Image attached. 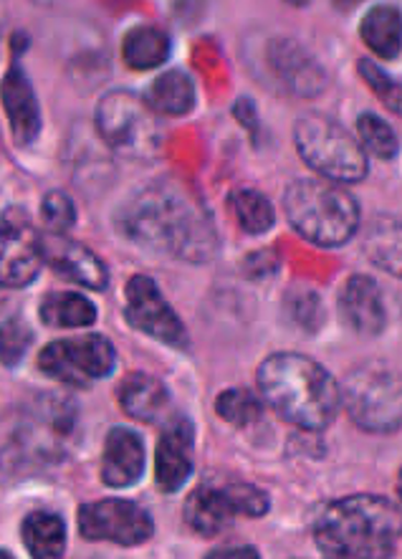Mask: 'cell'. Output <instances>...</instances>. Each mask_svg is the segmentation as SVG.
Masks as SVG:
<instances>
[{
	"label": "cell",
	"instance_id": "cell-1",
	"mask_svg": "<svg viewBox=\"0 0 402 559\" xmlns=\"http://www.w3.org/2000/svg\"><path fill=\"white\" fill-rule=\"evenodd\" d=\"M122 226L134 241L188 261H205L215 249L211 223L173 186H157L137 195L125 207Z\"/></svg>",
	"mask_w": 402,
	"mask_h": 559
},
{
	"label": "cell",
	"instance_id": "cell-2",
	"mask_svg": "<svg viewBox=\"0 0 402 559\" xmlns=\"http://www.w3.org/2000/svg\"><path fill=\"white\" fill-rule=\"evenodd\" d=\"M314 539L327 557H390L402 539V514L388 499L357 493L321 511Z\"/></svg>",
	"mask_w": 402,
	"mask_h": 559
},
{
	"label": "cell",
	"instance_id": "cell-3",
	"mask_svg": "<svg viewBox=\"0 0 402 559\" xmlns=\"http://www.w3.org/2000/svg\"><path fill=\"white\" fill-rule=\"evenodd\" d=\"M259 388L281 418L304 430H321L336 418L342 390L319 362L304 355H273L259 367Z\"/></svg>",
	"mask_w": 402,
	"mask_h": 559
},
{
	"label": "cell",
	"instance_id": "cell-4",
	"mask_svg": "<svg viewBox=\"0 0 402 559\" xmlns=\"http://www.w3.org/2000/svg\"><path fill=\"white\" fill-rule=\"evenodd\" d=\"M292 228L309 243L336 249L359 228V207L347 190L321 180H296L284 195Z\"/></svg>",
	"mask_w": 402,
	"mask_h": 559
},
{
	"label": "cell",
	"instance_id": "cell-5",
	"mask_svg": "<svg viewBox=\"0 0 402 559\" xmlns=\"http://www.w3.org/2000/svg\"><path fill=\"white\" fill-rule=\"evenodd\" d=\"M342 403L350 418L369 433H392L402 426V378L382 362H367L347 374Z\"/></svg>",
	"mask_w": 402,
	"mask_h": 559
},
{
	"label": "cell",
	"instance_id": "cell-6",
	"mask_svg": "<svg viewBox=\"0 0 402 559\" xmlns=\"http://www.w3.org/2000/svg\"><path fill=\"white\" fill-rule=\"evenodd\" d=\"M294 142L304 163L329 180L357 182L367 175L365 150L334 119L321 115L302 117L296 122Z\"/></svg>",
	"mask_w": 402,
	"mask_h": 559
},
{
	"label": "cell",
	"instance_id": "cell-7",
	"mask_svg": "<svg viewBox=\"0 0 402 559\" xmlns=\"http://www.w3.org/2000/svg\"><path fill=\"white\" fill-rule=\"evenodd\" d=\"M96 127L111 150L130 157L157 153L159 140H163L157 111L132 92L107 94L96 109Z\"/></svg>",
	"mask_w": 402,
	"mask_h": 559
},
{
	"label": "cell",
	"instance_id": "cell-8",
	"mask_svg": "<svg viewBox=\"0 0 402 559\" xmlns=\"http://www.w3.org/2000/svg\"><path fill=\"white\" fill-rule=\"evenodd\" d=\"M115 347L102 334H84V337L76 340L51 342L38 355L42 372L71 388H86L94 380L107 378L115 370Z\"/></svg>",
	"mask_w": 402,
	"mask_h": 559
},
{
	"label": "cell",
	"instance_id": "cell-9",
	"mask_svg": "<svg viewBox=\"0 0 402 559\" xmlns=\"http://www.w3.org/2000/svg\"><path fill=\"white\" fill-rule=\"evenodd\" d=\"M152 519L142 507L127 499L92 501L79 509V532L92 542H115L122 547L142 545L152 537Z\"/></svg>",
	"mask_w": 402,
	"mask_h": 559
},
{
	"label": "cell",
	"instance_id": "cell-10",
	"mask_svg": "<svg viewBox=\"0 0 402 559\" xmlns=\"http://www.w3.org/2000/svg\"><path fill=\"white\" fill-rule=\"evenodd\" d=\"M125 317L137 332L150 334L175 349L188 347V332L175 309L150 276H132L125 292Z\"/></svg>",
	"mask_w": 402,
	"mask_h": 559
},
{
	"label": "cell",
	"instance_id": "cell-11",
	"mask_svg": "<svg viewBox=\"0 0 402 559\" xmlns=\"http://www.w3.org/2000/svg\"><path fill=\"white\" fill-rule=\"evenodd\" d=\"M44 263V241L28 221L0 226V286H28Z\"/></svg>",
	"mask_w": 402,
	"mask_h": 559
},
{
	"label": "cell",
	"instance_id": "cell-12",
	"mask_svg": "<svg viewBox=\"0 0 402 559\" xmlns=\"http://www.w3.org/2000/svg\"><path fill=\"white\" fill-rule=\"evenodd\" d=\"M44 259L51 263L56 274L69 278V282L86 286V289H94V292L107 289L109 284L107 266H104L99 255L82 243L67 241V238L54 234V238H48L44 243Z\"/></svg>",
	"mask_w": 402,
	"mask_h": 559
},
{
	"label": "cell",
	"instance_id": "cell-13",
	"mask_svg": "<svg viewBox=\"0 0 402 559\" xmlns=\"http://www.w3.org/2000/svg\"><path fill=\"white\" fill-rule=\"evenodd\" d=\"M192 426L190 420L175 418L165 433L159 436L157 456H155V476L159 491L175 493L182 489L192 474Z\"/></svg>",
	"mask_w": 402,
	"mask_h": 559
},
{
	"label": "cell",
	"instance_id": "cell-14",
	"mask_svg": "<svg viewBox=\"0 0 402 559\" xmlns=\"http://www.w3.org/2000/svg\"><path fill=\"white\" fill-rule=\"evenodd\" d=\"M0 102L11 122L13 140L19 145H31L42 132V109H38L36 94L31 90L26 74L13 67L0 82Z\"/></svg>",
	"mask_w": 402,
	"mask_h": 559
},
{
	"label": "cell",
	"instance_id": "cell-15",
	"mask_svg": "<svg viewBox=\"0 0 402 559\" xmlns=\"http://www.w3.org/2000/svg\"><path fill=\"white\" fill-rule=\"evenodd\" d=\"M144 471V443L130 428H111L104 443L102 481L111 489L137 484Z\"/></svg>",
	"mask_w": 402,
	"mask_h": 559
},
{
	"label": "cell",
	"instance_id": "cell-16",
	"mask_svg": "<svg viewBox=\"0 0 402 559\" xmlns=\"http://www.w3.org/2000/svg\"><path fill=\"white\" fill-rule=\"evenodd\" d=\"M340 307L344 322H347L357 334H365V337L380 334L385 330V322H388L380 286H377L375 278L369 276H352L350 282L344 284Z\"/></svg>",
	"mask_w": 402,
	"mask_h": 559
},
{
	"label": "cell",
	"instance_id": "cell-17",
	"mask_svg": "<svg viewBox=\"0 0 402 559\" xmlns=\"http://www.w3.org/2000/svg\"><path fill=\"white\" fill-rule=\"evenodd\" d=\"M236 516L225 486H200L185 501V522L200 537H215Z\"/></svg>",
	"mask_w": 402,
	"mask_h": 559
},
{
	"label": "cell",
	"instance_id": "cell-18",
	"mask_svg": "<svg viewBox=\"0 0 402 559\" xmlns=\"http://www.w3.org/2000/svg\"><path fill=\"white\" fill-rule=\"evenodd\" d=\"M271 67L296 94L311 97L324 86V74H321L319 63L294 41H276L271 46Z\"/></svg>",
	"mask_w": 402,
	"mask_h": 559
},
{
	"label": "cell",
	"instance_id": "cell-19",
	"mask_svg": "<svg viewBox=\"0 0 402 559\" xmlns=\"http://www.w3.org/2000/svg\"><path fill=\"white\" fill-rule=\"evenodd\" d=\"M119 405L125 407L127 415L134 420L155 423L163 418L170 407V395L165 385L150 374H130L122 385H119Z\"/></svg>",
	"mask_w": 402,
	"mask_h": 559
},
{
	"label": "cell",
	"instance_id": "cell-20",
	"mask_svg": "<svg viewBox=\"0 0 402 559\" xmlns=\"http://www.w3.org/2000/svg\"><path fill=\"white\" fill-rule=\"evenodd\" d=\"M365 255L377 269L402 278V221L375 218L365 230Z\"/></svg>",
	"mask_w": 402,
	"mask_h": 559
},
{
	"label": "cell",
	"instance_id": "cell-21",
	"mask_svg": "<svg viewBox=\"0 0 402 559\" xmlns=\"http://www.w3.org/2000/svg\"><path fill=\"white\" fill-rule=\"evenodd\" d=\"M362 41L380 59H395L402 49V13L395 5H375L362 19Z\"/></svg>",
	"mask_w": 402,
	"mask_h": 559
},
{
	"label": "cell",
	"instance_id": "cell-22",
	"mask_svg": "<svg viewBox=\"0 0 402 559\" xmlns=\"http://www.w3.org/2000/svg\"><path fill=\"white\" fill-rule=\"evenodd\" d=\"M170 56V38L163 28L134 26L122 38V59L134 71L157 69Z\"/></svg>",
	"mask_w": 402,
	"mask_h": 559
},
{
	"label": "cell",
	"instance_id": "cell-23",
	"mask_svg": "<svg viewBox=\"0 0 402 559\" xmlns=\"http://www.w3.org/2000/svg\"><path fill=\"white\" fill-rule=\"evenodd\" d=\"M23 545L36 559H56L67 547V526L51 511H34L21 526Z\"/></svg>",
	"mask_w": 402,
	"mask_h": 559
},
{
	"label": "cell",
	"instance_id": "cell-24",
	"mask_svg": "<svg viewBox=\"0 0 402 559\" xmlns=\"http://www.w3.org/2000/svg\"><path fill=\"white\" fill-rule=\"evenodd\" d=\"M42 322L54 330H76V326H92L96 319L94 305L76 292H54L42 301Z\"/></svg>",
	"mask_w": 402,
	"mask_h": 559
},
{
	"label": "cell",
	"instance_id": "cell-25",
	"mask_svg": "<svg viewBox=\"0 0 402 559\" xmlns=\"http://www.w3.org/2000/svg\"><path fill=\"white\" fill-rule=\"evenodd\" d=\"M147 104L157 115L182 117L196 104V86H192L190 76L182 74V71H165L163 76L152 82Z\"/></svg>",
	"mask_w": 402,
	"mask_h": 559
},
{
	"label": "cell",
	"instance_id": "cell-26",
	"mask_svg": "<svg viewBox=\"0 0 402 559\" xmlns=\"http://www.w3.org/2000/svg\"><path fill=\"white\" fill-rule=\"evenodd\" d=\"M230 211L233 218L246 234H267V230L273 226V205L269 203L267 195L256 193V190H236L230 195Z\"/></svg>",
	"mask_w": 402,
	"mask_h": 559
},
{
	"label": "cell",
	"instance_id": "cell-27",
	"mask_svg": "<svg viewBox=\"0 0 402 559\" xmlns=\"http://www.w3.org/2000/svg\"><path fill=\"white\" fill-rule=\"evenodd\" d=\"M215 411H218L221 418L228 420L230 426L246 428L261 418L263 405L256 401V395L248 393V390L233 388L218 395V401H215Z\"/></svg>",
	"mask_w": 402,
	"mask_h": 559
},
{
	"label": "cell",
	"instance_id": "cell-28",
	"mask_svg": "<svg viewBox=\"0 0 402 559\" xmlns=\"http://www.w3.org/2000/svg\"><path fill=\"white\" fill-rule=\"evenodd\" d=\"M357 132H359V145L380 159H392L398 155V134L392 132L390 124H385L380 117L375 115H362L357 119Z\"/></svg>",
	"mask_w": 402,
	"mask_h": 559
},
{
	"label": "cell",
	"instance_id": "cell-29",
	"mask_svg": "<svg viewBox=\"0 0 402 559\" xmlns=\"http://www.w3.org/2000/svg\"><path fill=\"white\" fill-rule=\"evenodd\" d=\"M34 334L21 319H8L0 324V362L5 367H15L28 353Z\"/></svg>",
	"mask_w": 402,
	"mask_h": 559
},
{
	"label": "cell",
	"instance_id": "cell-30",
	"mask_svg": "<svg viewBox=\"0 0 402 559\" xmlns=\"http://www.w3.org/2000/svg\"><path fill=\"white\" fill-rule=\"evenodd\" d=\"M359 74L369 90L377 94V99H382L395 115L402 117V84L395 82L390 74H385L373 61H359Z\"/></svg>",
	"mask_w": 402,
	"mask_h": 559
},
{
	"label": "cell",
	"instance_id": "cell-31",
	"mask_svg": "<svg viewBox=\"0 0 402 559\" xmlns=\"http://www.w3.org/2000/svg\"><path fill=\"white\" fill-rule=\"evenodd\" d=\"M233 511L244 516H263L271 507V501L261 489H256L251 484H228L225 486Z\"/></svg>",
	"mask_w": 402,
	"mask_h": 559
},
{
	"label": "cell",
	"instance_id": "cell-32",
	"mask_svg": "<svg viewBox=\"0 0 402 559\" xmlns=\"http://www.w3.org/2000/svg\"><path fill=\"white\" fill-rule=\"evenodd\" d=\"M44 221L46 226L51 228V234L56 236H63L67 230L74 226L76 221V211H74V203H71V198L67 193H48L44 198Z\"/></svg>",
	"mask_w": 402,
	"mask_h": 559
},
{
	"label": "cell",
	"instance_id": "cell-33",
	"mask_svg": "<svg viewBox=\"0 0 402 559\" xmlns=\"http://www.w3.org/2000/svg\"><path fill=\"white\" fill-rule=\"evenodd\" d=\"M211 557H251V559H256L259 555H256L251 547H230V549H221V552H213Z\"/></svg>",
	"mask_w": 402,
	"mask_h": 559
},
{
	"label": "cell",
	"instance_id": "cell-34",
	"mask_svg": "<svg viewBox=\"0 0 402 559\" xmlns=\"http://www.w3.org/2000/svg\"><path fill=\"white\" fill-rule=\"evenodd\" d=\"M336 5L340 8H352V5H357V3H362V0H334Z\"/></svg>",
	"mask_w": 402,
	"mask_h": 559
},
{
	"label": "cell",
	"instance_id": "cell-35",
	"mask_svg": "<svg viewBox=\"0 0 402 559\" xmlns=\"http://www.w3.org/2000/svg\"><path fill=\"white\" fill-rule=\"evenodd\" d=\"M398 493H400V501H402V468H400V476H398Z\"/></svg>",
	"mask_w": 402,
	"mask_h": 559
},
{
	"label": "cell",
	"instance_id": "cell-36",
	"mask_svg": "<svg viewBox=\"0 0 402 559\" xmlns=\"http://www.w3.org/2000/svg\"><path fill=\"white\" fill-rule=\"evenodd\" d=\"M292 5H307V0H288Z\"/></svg>",
	"mask_w": 402,
	"mask_h": 559
}]
</instances>
